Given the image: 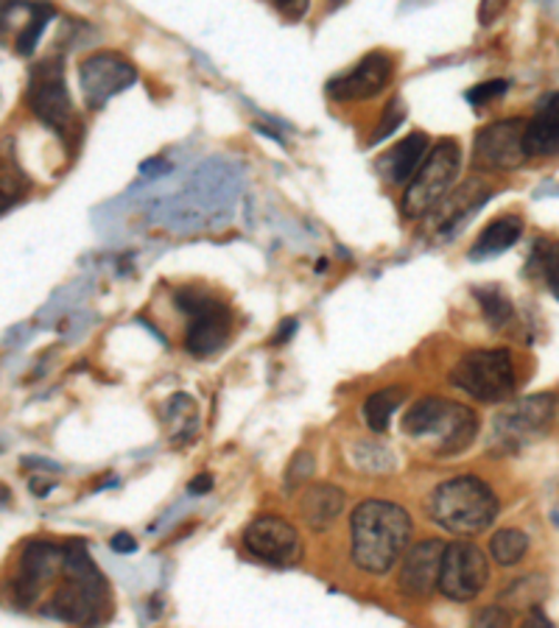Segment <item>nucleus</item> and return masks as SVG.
I'll list each match as a JSON object with an SVG mask.
<instances>
[{
  "label": "nucleus",
  "instance_id": "1",
  "mask_svg": "<svg viewBox=\"0 0 559 628\" xmlns=\"http://www.w3.org/2000/svg\"><path fill=\"white\" fill-rule=\"evenodd\" d=\"M349 528H353V562L373 576H384L392 565L400 562L414 534L406 508L389 501L358 503L349 517Z\"/></svg>",
  "mask_w": 559,
  "mask_h": 628
},
{
  "label": "nucleus",
  "instance_id": "2",
  "mask_svg": "<svg viewBox=\"0 0 559 628\" xmlns=\"http://www.w3.org/2000/svg\"><path fill=\"white\" fill-rule=\"evenodd\" d=\"M101 609H110V587L104 573L93 565L84 542H64L62 584L45 604V615L70 626L90 628L101 620Z\"/></svg>",
  "mask_w": 559,
  "mask_h": 628
},
{
  "label": "nucleus",
  "instance_id": "3",
  "mask_svg": "<svg viewBox=\"0 0 559 628\" xmlns=\"http://www.w3.org/2000/svg\"><path fill=\"white\" fill-rule=\"evenodd\" d=\"M428 514L439 528L456 536H476L498 517V497L489 483L476 475L450 477L428 497Z\"/></svg>",
  "mask_w": 559,
  "mask_h": 628
},
{
  "label": "nucleus",
  "instance_id": "4",
  "mask_svg": "<svg viewBox=\"0 0 559 628\" xmlns=\"http://www.w3.org/2000/svg\"><path fill=\"white\" fill-rule=\"evenodd\" d=\"M450 383L478 402H504L515 394L518 372L509 349H476L467 352L454 369Z\"/></svg>",
  "mask_w": 559,
  "mask_h": 628
},
{
  "label": "nucleus",
  "instance_id": "5",
  "mask_svg": "<svg viewBox=\"0 0 559 628\" xmlns=\"http://www.w3.org/2000/svg\"><path fill=\"white\" fill-rule=\"evenodd\" d=\"M461 171V148L456 140H443L431 154L423 159L414 179L408 182L406 196H403V213L408 218H426L428 213L439 207L450 193L454 182Z\"/></svg>",
  "mask_w": 559,
  "mask_h": 628
},
{
  "label": "nucleus",
  "instance_id": "6",
  "mask_svg": "<svg viewBox=\"0 0 559 628\" xmlns=\"http://www.w3.org/2000/svg\"><path fill=\"white\" fill-rule=\"evenodd\" d=\"M557 394H531L515 405L504 408L492 419V433H489V450L492 453H518L524 444L546 436L548 428L557 416Z\"/></svg>",
  "mask_w": 559,
  "mask_h": 628
},
{
  "label": "nucleus",
  "instance_id": "7",
  "mask_svg": "<svg viewBox=\"0 0 559 628\" xmlns=\"http://www.w3.org/2000/svg\"><path fill=\"white\" fill-rule=\"evenodd\" d=\"M176 305L187 316L185 347L193 356H213L227 343L230 332H233V310L222 299L196 291H180Z\"/></svg>",
  "mask_w": 559,
  "mask_h": 628
},
{
  "label": "nucleus",
  "instance_id": "8",
  "mask_svg": "<svg viewBox=\"0 0 559 628\" xmlns=\"http://www.w3.org/2000/svg\"><path fill=\"white\" fill-rule=\"evenodd\" d=\"M31 112L40 117L45 126L57 128L68 137V132L77 126V112H73V101H70L68 84H64L62 62L59 59H42L29 79V93H26Z\"/></svg>",
  "mask_w": 559,
  "mask_h": 628
},
{
  "label": "nucleus",
  "instance_id": "9",
  "mask_svg": "<svg viewBox=\"0 0 559 628\" xmlns=\"http://www.w3.org/2000/svg\"><path fill=\"white\" fill-rule=\"evenodd\" d=\"M489 581V562L472 542L456 539L445 545L437 589L450 600H472Z\"/></svg>",
  "mask_w": 559,
  "mask_h": 628
},
{
  "label": "nucleus",
  "instance_id": "10",
  "mask_svg": "<svg viewBox=\"0 0 559 628\" xmlns=\"http://www.w3.org/2000/svg\"><path fill=\"white\" fill-rule=\"evenodd\" d=\"M134 79H138L134 64L115 51L90 53L79 64V84H82L84 101H88L90 110H101L106 101L132 87Z\"/></svg>",
  "mask_w": 559,
  "mask_h": 628
},
{
  "label": "nucleus",
  "instance_id": "11",
  "mask_svg": "<svg viewBox=\"0 0 559 628\" xmlns=\"http://www.w3.org/2000/svg\"><path fill=\"white\" fill-rule=\"evenodd\" d=\"M524 117H507V121H496L484 126L476 134V146H472V157L476 165L484 171H515L526 163L524 152Z\"/></svg>",
  "mask_w": 559,
  "mask_h": 628
},
{
  "label": "nucleus",
  "instance_id": "12",
  "mask_svg": "<svg viewBox=\"0 0 559 628\" xmlns=\"http://www.w3.org/2000/svg\"><path fill=\"white\" fill-rule=\"evenodd\" d=\"M64 565V545L45 539H31L23 547V556H20L18 576L12 581L14 600L20 606H31L40 598L42 587L48 581H53L57 576H62Z\"/></svg>",
  "mask_w": 559,
  "mask_h": 628
},
{
  "label": "nucleus",
  "instance_id": "13",
  "mask_svg": "<svg viewBox=\"0 0 559 628\" xmlns=\"http://www.w3.org/2000/svg\"><path fill=\"white\" fill-rule=\"evenodd\" d=\"M246 553L266 565H292L299 556V534L288 519L277 514H263L255 517L241 534Z\"/></svg>",
  "mask_w": 559,
  "mask_h": 628
},
{
  "label": "nucleus",
  "instance_id": "14",
  "mask_svg": "<svg viewBox=\"0 0 559 628\" xmlns=\"http://www.w3.org/2000/svg\"><path fill=\"white\" fill-rule=\"evenodd\" d=\"M395 76V62L386 53L373 51L362 59L353 70L327 82V95L333 101H364L384 93Z\"/></svg>",
  "mask_w": 559,
  "mask_h": 628
},
{
  "label": "nucleus",
  "instance_id": "15",
  "mask_svg": "<svg viewBox=\"0 0 559 628\" xmlns=\"http://www.w3.org/2000/svg\"><path fill=\"white\" fill-rule=\"evenodd\" d=\"M445 542L423 539L403 553L400 576H397V589L406 598H426L437 589L439 567H443Z\"/></svg>",
  "mask_w": 559,
  "mask_h": 628
},
{
  "label": "nucleus",
  "instance_id": "16",
  "mask_svg": "<svg viewBox=\"0 0 559 628\" xmlns=\"http://www.w3.org/2000/svg\"><path fill=\"white\" fill-rule=\"evenodd\" d=\"M478 436V416L472 408L461 405V402H445L443 413H439L437 425H434V453L437 455H454L465 453Z\"/></svg>",
  "mask_w": 559,
  "mask_h": 628
},
{
  "label": "nucleus",
  "instance_id": "17",
  "mask_svg": "<svg viewBox=\"0 0 559 628\" xmlns=\"http://www.w3.org/2000/svg\"><path fill=\"white\" fill-rule=\"evenodd\" d=\"M524 152L526 157H551V154H559V90L542 95L535 115L526 121Z\"/></svg>",
  "mask_w": 559,
  "mask_h": 628
},
{
  "label": "nucleus",
  "instance_id": "18",
  "mask_svg": "<svg viewBox=\"0 0 559 628\" xmlns=\"http://www.w3.org/2000/svg\"><path fill=\"white\" fill-rule=\"evenodd\" d=\"M299 517L311 531L322 534L331 528L344 512V492L333 483H314L299 497Z\"/></svg>",
  "mask_w": 559,
  "mask_h": 628
},
{
  "label": "nucleus",
  "instance_id": "19",
  "mask_svg": "<svg viewBox=\"0 0 559 628\" xmlns=\"http://www.w3.org/2000/svg\"><path fill=\"white\" fill-rule=\"evenodd\" d=\"M428 152V137L423 132H411L408 137H403L392 152L384 154L380 159V171L386 174V179L392 185H408L414 179V174L419 171L423 159Z\"/></svg>",
  "mask_w": 559,
  "mask_h": 628
},
{
  "label": "nucleus",
  "instance_id": "20",
  "mask_svg": "<svg viewBox=\"0 0 559 628\" xmlns=\"http://www.w3.org/2000/svg\"><path fill=\"white\" fill-rule=\"evenodd\" d=\"M520 235H524V222L518 216H501L496 222H489L484 233L478 235L476 244H472L470 260H489V257L504 255V251L518 244Z\"/></svg>",
  "mask_w": 559,
  "mask_h": 628
},
{
  "label": "nucleus",
  "instance_id": "21",
  "mask_svg": "<svg viewBox=\"0 0 559 628\" xmlns=\"http://www.w3.org/2000/svg\"><path fill=\"white\" fill-rule=\"evenodd\" d=\"M489 196H492V191H489V187H484L481 182L470 179L465 187H461V191H456L454 196L443 198V202H439V207H437L439 229H443V233H448V229H456L461 222H465V218H470L472 213H476V209L481 207V204L487 202Z\"/></svg>",
  "mask_w": 559,
  "mask_h": 628
},
{
  "label": "nucleus",
  "instance_id": "22",
  "mask_svg": "<svg viewBox=\"0 0 559 628\" xmlns=\"http://www.w3.org/2000/svg\"><path fill=\"white\" fill-rule=\"evenodd\" d=\"M406 402V389L403 385H389V389H380L375 394H369L364 400V422L373 433H386L389 428V419L397 408Z\"/></svg>",
  "mask_w": 559,
  "mask_h": 628
},
{
  "label": "nucleus",
  "instance_id": "23",
  "mask_svg": "<svg viewBox=\"0 0 559 628\" xmlns=\"http://www.w3.org/2000/svg\"><path fill=\"white\" fill-rule=\"evenodd\" d=\"M548 595V578L540 573H531V576L518 578V581L509 584L501 593L504 609H537L540 600Z\"/></svg>",
  "mask_w": 559,
  "mask_h": 628
},
{
  "label": "nucleus",
  "instance_id": "24",
  "mask_svg": "<svg viewBox=\"0 0 559 628\" xmlns=\"http://www.w3.org/2000/svg\"><path fill=\"white\" fill-rule=\"evenodd\" d=\"M526 271L542 277L553 299H559V240H537L531 249Z\"/></svg>",
  "mask_w": 559,
  "mask_h": 628
},
{
  "label": "nucleus",
  "instance_id": "25",
  "mask_svg": "<svg viewBox=\"0 0 559 628\" xmlns=\"http://www.w3.org/2000/svg\"><path fill=\"white\" fill-rule=\"evenodd\" d=\"M443 397H423V400L414 402L406 413H403V431L414 439H428L431 436L434 425H437L439 413L445 408Z\"/></svg>",
  "mask_w": 559,
  "mask_h": 628
},
{
  "label": "nucleus",
  "instance_id": "26",
  "mask_svg": "<svg viewBox=\"0 0 559 628\" xmlns=\"http://www.w3.org/2000/svg\"><path fill=\"white\" fill-rule=\"evenodd\" d=\"M529 550V536L518 528H504L489 542V553L501 567H515Z\"/></svg>",
  "mask_w": 559,
  "mask_h": 628
},
{
  "label": "nucleus",
  "instance_id": "27",
  "mask_svg": "<svg viewBox=\"0 0 559 628\" xmlns=\"http://www.w3.org/2000/svg\"><path fill=\"white\" fill-rule=\"evenodd\" d=\"M476 299H478V305H481L484 319L489 321V327L501 330V327H507L509 321L515 319L512 302H509L507 294L498 291V288H478Z\"/></svg>",
  "mask_w": 559,
  "mask_h": 628
},
{
  "label": "nucleus",
  "instance_id": "28",
  "mask_svg": "<svg viewBox=\"0 0 559 628\" xmlns=\"http://www.w3.org/2000/svg\"><path fill=\"white\" fill-rule=\"evenodd\" d=\"M26 191H29V182L20 174L18 165L0 157V216L12 209L26 196Z\"/></svg>",
  "mask_w": 559,
  "mask_h": 628
},
{
  "label": "nucleus",
  "instance_id": "29",
  "mask_svg": "<svg viewBox=\"0 0 559 628\" xmlns=\"http://www.w3.org/2000/svg\"><path fill=\"white\" fill-rule=\"evenodd\" d=\"M406 121V104H403V99H392L389 104H386L384 110V117H380V126L375 128L373 137H369V146H378V143H384L386 137H392V134L400 128V123Z\"/></svg>",
  "mask_w": 559,
  "mask_h": 628
},
{
  "label": "nucleus",
  "instance_id": "30",
  "mask_svg": "<svg viewBox=\"0 0 559 628\" xmlns=\"http://www.w3.org/2000/svg\"><path fill=\"white\" fill-rule=\"evenodd\" d=\"M31 12H34V18H31L29 23H26V29L20 31V37H18V51L23 53V56H29V53L34 51V45H37V42H40L42 29H45V20L51 18L53 9L31 7Z\"/></svg>",
  "mask_w": 559,
  "mask_h": 628
},
{
  "label": "nucleus",
  "instance_id": "31",
  "mask_svg": "<svg viewBox=\"0 0 559 628\" xmlns=\"http://www.w3.org/2000/svg\"><path fill=\"white\" fill-rule=\"evenodd\" d=\"M316 464H314V455L308 450H297L294 459L288 461L286 466V492H294V488L303 486L311 475H314Z\"/></svg>",
  "mask_w": 559,
  "mask_h": 628
},
{
  "label": "nucleus",
  "instance_id": "32",
  "mask_svg": "<svg viewBox=\"0 0 559 628\" xmlns=\"http://www.w3.org/2000/svg\"><path fill=\"white\" fill-rule=\"evenodd\" d=\"M356 461L362 470H369V472H384L389 470L392 464H395V459H392L389 453H386V447H380V444H356Z\"/></svg>",
  "mask_w": 559,
  "mask_h": 628
},
{
  "label": "nucleus",
  "instance_id": "33",
  "mask_svg": "<svg viewBox=\"0 0 559 628\" xmlns=\"http://www.w3.org/2000/svg\"><path fill=\"white\" fill-rule=\"evenodd\" d=\"M509 90V82L507 79H492V82H484V84H476L472 90H467V101L476 106H484L489 104V101L496 99H504Z\"/></svg>",
  "mask_w": 559,
  "mask_h": 628
},
{
  "label": "nucleus",
  "instance_id": "34",
  "mask_svg": "<svg viewBox=\"0 0 559 628\" xmlns=\"http://www.w3.org/2000/svg\"><path fill=\"white\" fill-rule=\"evenodd\" d=\"M472 628H512V615L498 604L484 606V609L472 617Z\"/></svg>",
  "mask_w": 559,
  "mask_h": 628
},
{
  "label": "nucleus",
  "instance_id": "35",
  "mask_svg": "<svg viewBox=\"0 0 559 628\" xmlns=\"http://www.w3.org/2000/svg\"><path fill=\"white\" fill-rule=\"evenodd\" d=\"M277 12L286 14L288 20H299L308 14V3L305 0H286V3H277Z\"/></svg>",
  "mask_w": 559,
  "mask_h": 628
},
{
  "label": "nucleus",
  "instance_id": "36",
  "mask_svg": "<svg viewBox=\"0 0 559 628\" xmlns=\"http://www.w3.org/2000/svg\"><path fill=\"white\" fill-rule=\"evenodd\" d=\"M210 488H213V475H210V472H202V475H196L191 483H187V492H191L193 497L207 495Z\"/></svg>",
  "mask_w": 559,
  "mask_h": 628
},
{
  "label": "nucleus",
  "instance_id": "37",
  "mask_svg": "<svg viewBox=\"0 0 559 628\" xmlns=\"http://www.w3.org/2000/svg\"><path fill=\"white\" fill-rule=\"evenodd\" d=\"M110 545L115 553H134V550H138V542H134V536L126 534V531H121V534L112 536Z\"/></svg>",
  "mask_w": 559,
  "mask_h": 628
},
{
  "label": "nucleus",
  "instance_id": "38",
  "mask_svg": "<svg viewBox=\"0 0 559 628\" xmlns=\"http://www.w3.org/2000/svg\"><path fill=\"white\" fill-rule=\"evenodd\" d=\"M501 12H504V3H481V9H478V20H481V25H489L492 23V18Z\"/></svg>",
  "mask_w": 559,
  "mask_h": 628
},
{
  "label": "nucleus",
  "instance_id": "39",
  "mask_svg": "<svg viewBox=\"0 0 559 628\" xmlns=\"http://www.w3.org/2000/svg\"><path fill=\"white\" fill-rule=\"evenodd\" d=\"M520 628H551V622L546 620V615H542L540 606H537V609H531L529 615H526L524 626H520Z\"/></svg>",
  "mask_w": 559,
  "mask_h": 628
},
{
  "label": "nucleus",
  "instance_id": "40",
  "mask_svg": "<svg viewBox=\"0 0 559 628\" xmlns=\"http://www.w3.org/2000/svg\"><path fill=\"white\" fill-rule=\"evenodd\" d=\"M294 332H297V321H294V319H288V321H286V325L280 327V330H277V336H274V341H272V343H286V341H288V338H292V336H294Z\"/></svg>",
  "mask_w": 559,
  "mask_h": 628
},
{
  "label": "nucleus",
  "instance_id": "41",
  "mask_svg": "<svg viewBox=\"0 0 559 628\" xmlns=\"http://www.w3.org/2000/svg\"><path fill=\"white\" fill-rule=\"evenodd\" d=\"M9 501H12V492H9L7 483H0V506H7Z\"/></svg>",
  "mask_w": 559,
  "mask_h": 628
}]
</instances>
